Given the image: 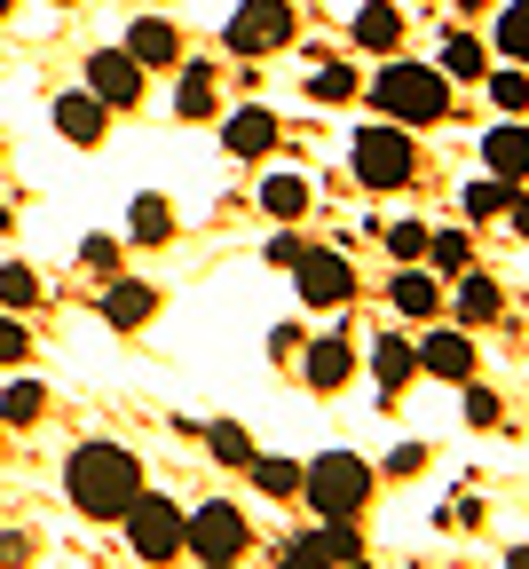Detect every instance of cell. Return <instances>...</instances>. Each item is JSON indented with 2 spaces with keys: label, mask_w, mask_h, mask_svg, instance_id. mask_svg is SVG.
I'll use <instances>...</instances> for the list:
<instances>
[{
  "label": "cell",
  "mask_w": 529,
  "mask_h": 569,
  "mask_svg": "<svg viewBox=\"0 0 529 569\" xmlns=\"http://www.w3.org/2000/svg\"><path fill=\"white\" fill-rule=\"evenodd\" d=\"M419 372L467 388V380H475V332H427V340H419Z\"/></svg>",
  "instance_id": "cell-12"
},
{
  "label": "cell",
  "mask_w": 529,
  "mask_h": 569,
  "mask_svg": "<svg viewBox=\"0 0 529 569\" xmlns=\"http://www.w3.org/2000/svg\"><path fill=\"white\" fill-rule=\"evenodd\" d=\"M388 253H396V261H419V253H427V230H419V222H396V230H388Z\"/></svg>",
  "instance_id": "cell-37"
},
{
  "label": "cell",
  "mask_w": 529,
  "mask_h": 569,
  "mask_svg": "<svg viewBox=\"0 0 529 569\" xmlns=\"http://www.w3.org/2000/svg\"><path fill=\"white\" fill-rule=\"evenodd\" d=\"M182 546H190L198 561H238V553L253 546V530H246V515L230 507V498H213V507H198V515H190Z\"/></svg>",
  "instance_id": "cell-7"
},
{
  "label": "cell",
  "mask_w": 529,
  "mask_h": 569,
  "mask_svg": "<svg viewBox=\"0 0 529 569\" xmlns=\"http://www.w3.org/2000/svg\"><path fill=\"white\" fill-rule=\"evenodd\" d=\"M150 317H159V284H142V277H111L103 284V325L111 332H142Z\"/></svg>",
  "instance_id": "cell-11"
},
{
  "label": "cell",
  "mask_w": 529,
  "mask_h": 569,
  "mask_svg": "<svg viewBox=\"0 0 529 569\" xmlns=\"http://www.w3.org/2000/svg\"><path fill=\"white\" fill-rule=\"evenodd\" d=\"M388 301H396V309H403V317H411V325H427V317H435V309H442V284H435V277H427V269H403V277H396V284H388Z\"/></svg>",
  "instance_id": "cell-19"
},
{
  "label": "cell",
  "mask_w": 529,
  "mask_h": 569,
  "mask_svg": "<svg viewBox=\"0 0 529 569\" xmlns=\"http://www.w3.org/2000/svg\"><path fill=\"white\" fill-rule=\"evenodd\" d=\"M309 96H317V103H356V96H363V80H356V63H317V80H309Z\"/></svg>",
  "instance_id": "cell-25"
},
{
  "label": "cell",
  "mask_w": 529,
  "mask_h": 569,
  "mask_svg": "<svg viewBox=\"0 0 529 569\" xmlns=\"http://www.w3.org/2000/svg\"><path fill=\"white\" fill-rule=\"evenodd\" d=\"M56 9H71V0H56Z\"/></svg>",
  "instance_id": "cell-47"
},
{
  "label": "cell",
  "mask_w": 529,
  "mask_h": 569,
  "mask_svg": "<svg viewBox=\"0 0 529 569\" xmlns=\"http://www.w3.org/2000/svg\"><path fill=\"white\" fill-rule=\"evenodd\" d=\"M127 56L142 71H167V63H182V32L167 17H142V24H127Z\"/></svg>",
  "instance_id": "cell-15"
},
{
  "label": "cell",
  "mask_w": 529,
  "mask_h": 569,
  "mask_svg": "<svg viewBox=\"0 0 529 569\" xmlns=\"http://www.w3.org/2000/svg\"><path fill=\"white\" fill-rule=\"evenodd\" d=\"M9 9H17V0H0V17H9Z\"/></svg>",
  "instance_id": "cell-45"
},
{
  "label": "cell",
  "mask_w": 529,
  "mask_h": 569,
  "mask_svg": "<svg viewBox=\"0 0 529 569\" xmlns=\"http://www.w3.org/2000/svg\"><path fill=\"white\" fill-rule=\"evenodd\" d=\"M206 443H213V459H221V467H253V436H246L238 419H221V427H206Z\"/></svg>",
  "instance_id": "cell-26"
},
{
  "label": "cell",
  "mask_w": 529,
  "mask_h": 569,
  "mask_svg": "<svg viewBox=\"0 0 529 569\" xmlns=\"http://www.w3.org/2000/svg\"><path fill=\"white\" fill-rule=\"evenodd\" d=\"M261 253H269V269H292V261H300V253H309V246H300L292 230H277V238H269Z\"/></svg>",
  "instance_id": "cell-38"
},
{
  "label": "cell",
  "mask_w": 529,
  "mask_h": 569,
  "mask_svg": "<svg viewBox=\"0 0 529 569\" xmlns=\"http://www.w3.org/2000/svg\"><path fill=\"white\" fill-rule=\"evenodd\" d=\"M40 411H48V388L40 380H17L9 396H0V419H9V427H32Z\"/></svg>",
  "instance_id": "cell-28"
},
{
  "label": "cell",
  "mask_w": 529,
  "mask_h": 569,
  "mask_svg": "<svg viewBox=\"0 0 529 569\" xmlns=\"http://www.w3.org/2000/svg\"><path fill=\"white\" fill-rule=\"evenodd\" d=\"M292 277H300V301H309V309H348L356 301V269L332 246H309V253L292 261Z\"/></svg>",
  "instance_id": "cell-8"
},
{
  "label": "cell",
  "mask_w": 529,
  "mask_h": 569,
  "mask_svg": "<svg viewBox=\"0 0 529 569\" xmlns=\"http://www.w3.org/2000/svg\"><path fill=\"white\" fill-rule=\"evenodd\" d=\"M88 96H96L103 111H134V103H142V63H134L127 48H96V56H88Z\"/></svg>",
  "instance_id": "cell-9"
},
{
  "label": "cell",
  "mask_w": 529,
  "mask_h": 569,
  "mask_svg": "<svg viewBox=\"0 0 529 569\" xmlns=\"http://www.w3.org/2000/svg\"><path fill=\"white\" fill-rule=\"evenodd\" d=\"M206 569H238V561H206Z\"/></svg>",
  "instance_id": "cell-44"
},
{
  "label": "cell",
  "mask_w": 529,
  "mask_h": 569,
  "mask_svg": "<svg viewBox=\"0 0 529 569\" xmlns=\"http://www.w3.org/2000/svg\"><path fill=\"white\" fill-rule=\"evenodd\" d=\"M127 238H134V246H167V238H174V206H167V198H134V206H127Z\"/></svg>",
  "instance_id": "cell-20"
},
{
  "label": "cell",
  "mask_w": 529,
  "mask_h": 569,
  "mask_svg": "<svg viewBox=\"0 0 529 569\" xmlns=\"http://www.w3.org/2000/svg\"><path fill=\"white\" fill-rule=\"evenodd\" d=\"M63 498H71L88 522H119L134 498H142L134 451H119V443H80V451H71V467H63Z\"/></svg>",
  "instance_id": "cell-1"
},
{
  "label": "cell",
  "mask_w": 529,
  "mask_h": 569,
  "mask_svg": "<svg viewBox=\"0 0 529 569\" xmlns=\"http://www.w3.org/2000/svg\"><path fill=\"white\" fill-rule=\"evenodd\" d=\"M371 482H380V475H371L356 451H325L317 467H300V498H309L325 522H356L363 498H371Z\"/></svg>",
  "instance_id": "cell-3"
},
{
  "label": "cell",
  "mask_w": 529,
  "mask_h": 569,
  "mask_svg": "<svg viewBox=\"0 0 529 569\" xmlns=\"http://www.w3.org/2000/svg\"><path fill=\"white\" fill-rule=\"evenodd\" d=\"M300 372H309V388H317V396H332V388H348V372H356V348H348L340 332H325V340H309Z\"/></svg>",
  "instance_id": "cell-13"
},
{
  "label": "cell",
  "mask_w": 529,
  "mask_h": 569,
  "mask_svg": "<svg viewBox=\"0 0 529 569\" xmlns=\"http://www.w3.org/2000/svg\"><path fill=\"white\" fill-rule=\"evenodd\" d=\"M277 569H340V561H332V553H325V546H317V538H292V546H285V561H277Z\"/></svg>",
  "instance_id": "cell-35"
},
{
  "label": "cell",
  "mask_w": 529,
  "mask_h": 569,
  "mask_svg": "<svg viewBox=\"0 0 529 569\" xmlns=\"http://www.w3.org/2000/svg\"><path fill=\"white\" fill-rule=\"evenodd\" d=\"M174 111H182V119H213V71H206V63H190V71H182Z\"/></svg>",
  "instance_id": "cell-27"
},
{
  "label": "cell",
  "mask_w": 529,
  "mask_h": 569,
  "mask_svg": "<svg viewBox=\"0 0 529 569\" xmlns=\"http://www.w3.org/2000/svg\"><path fill=\"white\" fill-rule=\"evenodd\" d=\"M17 356H24V325L0 317V365H17Z\"/></svg>",
  "instance_id": "cell-39"
},
{
  "label": "cell",
  "mask_w": 529,
  "mask_h": 569,
  "mask_svg": "<svg viewBox=\"0 0 529 569\" xmlns=\"http://www.w3.org/2000/svg\"><path fill=\"white\" fill-rule=\"evenodd\" d=\"M371 103L388 111V127H435L450 111V80H442L435 63H403L396 56L380 80H371Z\"/></svg>",
  "instance_id": "cell-2"
},
{
  "label": "cell",
  "mask_w": 529,
  "mask_h": 569,
  "mask_svg": "<svg viewBox=\"0 0 529 569\" xmlns=\"http://www.w3.org/2000/svg\"><path fill=\"white\" fill-rule=\"evenodd\" d=\"M442 80H490V48L475 32H459V40L442 48Z\"/></svg>",
  "instance_id": "cell-22"
},
{
  "label": "cell",
  "mask_w": 529,
  "mask_h": 569,
  "mask_svg": "<svg viewBox=\"0 0 529 569\" xmlns=\"http://www.w3.org/2000/svg\"><path fill=\"white\" fill-rule=\"evenodd\" d=\"M506 569H529V546H513V553H506Z\"/></svg>",
  "instance_id": "cell-43"
},
{
  "label": "cell",
  "mask_w": 529,
  "mask_h": 569,
  "mask_svg": "<svg viewBox=\"0 0 529 569\" xmlns=\"http://www.w3.org/2000/svg\"><path fill=\"white\" fill-rule=\"evenodd\" d=\"M80 261H88V269H111V261H119V246H111V238H88V246H80Z\"/></svg>",
  "instance_id": "cell-41"
},
{
  "label": "cell",
  "mask_w": 529,
  "mask_h": 569,
  "mask_svg": "<svg viewBox=\"0 0 529 569\" xmlns=\"http://www.w3.org/2000/svg\"><path fill=\"white\" fill-rule=\"evenodd\" d=\"M490 103H498V111H529V63L490 71Z\"/></svg>",
  "instance_id": "cell-30"
},
{
  "label": "cell",
  "mask_w": 529,
  "mask_h": 569,
  "mask_svg": "<svg viewBox=\"0 0 529 569\" xmlns=\"http://www.w3.org/2000/svg\"><path fill=\"white\" fill-rule=\"evenodd\" d=\"M419 467H427V443H403V451L388 459V475H419Z\"/></svg>",
  "instance_id": "cell-42"
},
{
  "label": "cell",
  "mask_w": 529,
  "mask_h": 569,
  "mask_svg": "<svg viewBox=\"0 0 529 569\" xmlns=\"http://www.w3.org/2000/svg\"><path fill=\"white\" fill-rule=\"evenodd\" d=\"M482 167L498 182H529V127H490L482 134Z\"/></svg>",
  "instance_id": "cell-16"
},
{
  "label": "cell",
  "mask_w": 529,
  "mask_h": 569,
  "mask_svg": "<svg viewBox=\"0 0 529 569\" xmlns=\"http://www.w3.org/2000/svg\"><path fill=\"white\" fill-rule=\"evenodd\" d=\"M119 522H127V546H134L142 561H174V553H182V530H190V515L174 507V498H150V490L134 498Z\"/></svg>",
  "instance_id": "cell-5"
},
{
  "label": "cell",
  "mask_w": 529,
  "mask_h": 569,
  "mask_svg": "<svg viewBox=\"0 0 529 569\" xmlns=\"http://www.w3.org/2000/svg\"><path fill=\"white\" fill-rule=\"evenodd\" d=\"M506 411H498V396L482 388V380H467V427H498Z\"/></svg>",
  "instance_id": "cell-36"
},
{
  "label": "cell",
  "mask_w": 529,
  "mask_h": 569,
  "mask_svg": "<svg viewBox=\"0 0 529 569\" xmlns=\"http://www.w3.org/2000/svg\"><path fill=\"white\" fill-rule=\"evenodd\" d=\"M450 301H459V325H498V309H506V293L482 269H459V293H450Z\"/></svg>",
  "instance_id": "cell-18"
},
{
  "label": "cell",
  "mask_w": 529,
  "mask_h": 569,
  "mask_svg": "<svg viewBox=\"0 0 529 569\" xmlns=\"http://www.w3.org/2000/svg\"><path fill=\"white\" fill-rule=\"evenodd\" d=\"M0 569H32V538H0Z\"/></svg>",
  "instance_id": "cell-40"
},
{
  "label": "cell",
  "mask_w": 529,
  "mask_h": 569,
  "mask_svg": "<svg viewBox=\"0 0 529 569\" xmlns=\"http://www.w3.org/2000/svg\"><path fill=\"white\" fill-rule=\"evenodd\" d=\"M356 48H371V56H396L403 48V17L388 9V0H371V9H356V32H348Z\"/></svg>",
  "instance_id": "cell-17"
},
{
  "label": "cell",
  "mask_w": 529,
  "mask_h": 569,
  "mask_svg": "<svg viewBox=\"0 0 529 569\" xmlns=\"http://www.w3.org/2000/svg\"><path fill=\"white\" fill-rule=\"evenodd\" d=\"M340 569H363V561H340Z\"/></svg>",
  "instance_id": "cell-46"
},
{
  "label": "cell",
  "mask_w": 529,
  "mask_h": 569,
  "mask_svg": "<svg viewBox=\"0 0 529 569\" xmlns=\"http://www.w3.org/2000/svg\"><path fill=\"white\" fill-rule=\"evenodd\" d=\"M371 372H380V388H403L419 372V348L411 340H371Z\"/></svg>",
  "instance_id": "cell-23"
},
{
  "label": "cell",
  "mask_w": 529,
  "mask_h": 569,
  "mask_svg": "<svg viewBox=\"0 0 529 569\" xmlns=\"http://www.w3.org/2000/svg\"><path fill=\"white\" fill-rule=\"evenodd\" d=\"M348 167H356L363 190H411V174H419L411 127H363V134H356V151H348Z\"/></svg>",
  "instance_id": "cell-4"
},
{
  "label": "cell",
  "mask_w": 529,
  "mask_h": 569,
  "mask_svg": "<svg viewBox=\"0 0 529 569\" xmlns=\"http://www.w3.org/2000/svg\"><path fill=\"white\" fill-rule=\"evenodd\" d=\"M506 206H513V182H498V174L467 182V213H475V222H482V213H506Z\"/></svg>",
  "instance_id": "cell-31"
},
{
  "label": "cell",
  "mask_w": 529,
  "mask_h": 569,
  "mask_svg": "<svg viewBox=\"0 0 529 569\" xmlns=\"http://www.w3.org/2000/svg\"><path fill=\"white\" fill-rule=\"evenodd\" d=\"M427 261H435L442 277H459V269H467V238H459V230H442V238H427Z\"/></svg>",
  "instance_id": "cell-34"
},
{
  "label": "cell",
  "mask_w": 529,
  "mask_h": 569,
  "mask_svg": "<svg viewBox=\"0 0 529 569\" xmlns=\"http://www.w3.org/2000/svg\"><path fill=\"white\" fill-rule=\"evenodd\" d=\"M498 56L529 63V0H506V9H498Z\"/></svg>",
  "instance_id": "cell-24"
},
{
  "label": "cell",
  "mask_w": 529,
  "mask_h": 569,
  "mask_svg": "<svg viewBox=\"0 0 529 569\" xmlns=\"http://www.w3.org/2000/svg\"><path fill=\"white\" fill-rule=\"evenodd\" d=\"M300 24H292V0H238V17H230V56H277L285 40H292Z\"/></svg>",
  "instance_id": "cell-6"
},
{
  "label": "cell",
  "mask_w": 529,
  "mask_h": 569,
  "mask_svg": "<svg viewBox=\"0 0 529 569\" xmlns=\"http://www.w3.org/2000/svg\"><path fill=\"white\" fill-rule=\"evenodd\" d=\"M56 134L80 142V151H96V142L111 134V111H103L96 96H56Z\"/></svg>",
  "instance_id": "cell-14"
},
{
  "label": "cell",
  "mask_w": 529,
  "mask_h": 569,
  "mask_svg": "<svg viewBox=\"0 0 529 569\" xmlns=\"http://www.w3.org/2000/svg\"><path fill=\"white\" fill-rule=\"evenodd\" d=\"M246 475H253V490H269V498H292V490H300V467H292V459H261V451H253Z\"/></svg>",
  "instance_id": "cell-29"
},
{
  "label": "cell",
  "mask_w": 529,
  "mask_h": 569,
  "mask_svg": "<svg viewBox=\"0 0 529 569\" xmlns=\"http://www.w3.org/2000/svg\"><path fill=\"white\" fill-rule=\"evenodd\" d=\"M0 301H9V309H32V301H40V284H32V269H24V261L0 269Z\"/></svg>",
  "instance_id": "cell-33"
},
{
  "label": "cell",
  "mask_w": 529,
  "mask_h": 569,
  "mask_svg": "<svg viewBox=\"0 0 529 569\" xmlns=\"http://www.w3.org/2000/svg\"><path fill=\"white\" fill-rule=\"evenodd\" d=\"M261 213H269V222H300V213H309V182H300V174H269L261 182Z\"/></svg>",
  "instance_id": "cell-21"
},
{
  "label": "cell",
  "mask_w": 529,
  "mask_h": 569,
  "mask_svg": "<svg viewBox=\"0 0 529 569\" xmlns=\"http://www.w3.org/2000/svg\"><path fill=\"white\" fill-rule=\"evenodd\" d=\"M332 561H363V538H356V522H325V530H309Z\"/></svg>",
  "instance_id": "cell-32"
},
{
  "label": "cell",
  "mask_w": 529,
  "mask_h": 569,
  "mask_svg": "<svg viewBox=\"0 0 529 569\" xmlns=\"http://www.w3.org/2000/svg\"><path fill=\"white\" fill-rule=\"evenodd\" d=\"M277 111H261V103H246V111H230V119H221V151H230V159H269L277 151Z\"/></svg>",
  "instance_id": "cell-10"
}]
</instances>
